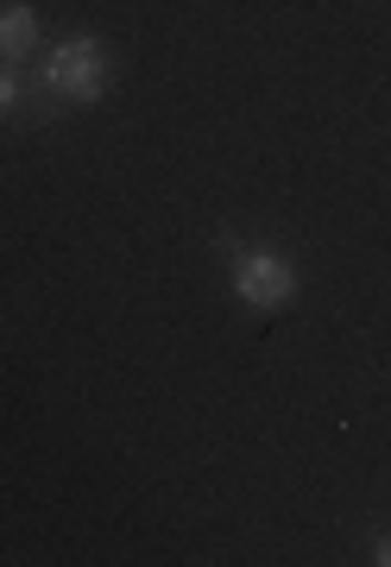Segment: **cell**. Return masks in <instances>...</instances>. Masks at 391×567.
<instances>
[{"label": "cell", "instance_id": "obj_3", "mask_svg": "<svg viewBox=\"0 0 391 567\" xmlns=\"http://www.w3.org/2000/svg\"><path fill=\"white\" fill-rule=\"evenodd\" d=\"M39 51V13L13 0V7H0V63H25Z\"/></svg>", "mask_w": 391, "mask_h": 567}, {"label": "cell", "instance_id": "obj_2", "mask_svg": "<svg viewBox=\"0 0 391 567\" xmlns=\"http://www.w3.org/2000/svg\"><path fill=\"white\" fill-rule=\"evenodd\" d=\"M39 89L51 95V102H70V107L102 102V89H107V44L102 39H63L58 51L44 58Z\"/></svg>", "mask_w": 391, "mask_h": 567}, {"label": "cell", "instance_id": "obj_4", "mask_svg": "<svg viewBox=\"0 0 391 567\" xmlns=\"http://www.w3.org/2000/svg\"><path fill=\"white\" fill-rule=\"evenodd\" d=\"M20 95H25L20 70H13V63H0V121H13V114H20Z\"/></svg>", "mask_w": 391, "mask_h": 567}, {"label": "cell", "instance_id": "obj_5", "mask_svg": "<svg viewBox=\"0 0 391 567\" xmlns=\"http://www.w3.org/2000/svg\"><path fill=\"white\" fill-rule=\"evenodd\" d=\"M372 561H379V567H391V536H379V543H372Z\"/></svg>", "mask_w": 391, "mask_h": 567}, {"label": "cell", "instance_id": "obj_1", "mask_svg": "<svg viewBox=\"0 0 391 567\" xmlns=\"http://www.w3.org/2000/svg\"><path fill=\"white\" fill-rule=\"evenodd\" d=\"M227 252V278H234V297L247 309H285L297 297V265L278 259L271 246H240V240H222Z\"/></svg>", "mask_w": 391, "mask_h": 567}]
</instances>
